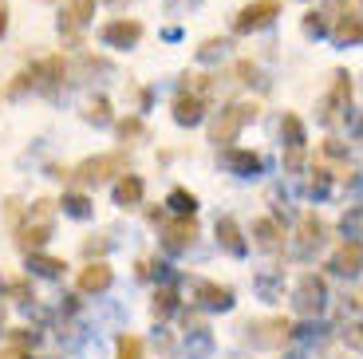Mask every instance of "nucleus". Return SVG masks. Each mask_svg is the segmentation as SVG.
I'll use <instances>...</instances> for the list:
<instances>
[{
  "instance_id": "35",
  "label": "nucleus",
  "mask_w": 363,
  "mask_h": 359,
  "mask_svg": "<svg viewBox=\"0 0 363 359\" xmlns=\"http://www.w3.org/2000/svg\"><path fill=\"white\" fill-rule=\"evenodd\" d=\"M0 332H4V312H0Z\"/></svg>"
},
{
  "instance_id": "23",
  "label": "nucleus",
  "mask_w": 363,
  "mask_h": 359,
  "mask_svg": "<svg viewBox=\"0 0 363 359\" xmlns=\"http://www.w3.org/2000/svg\"><path fill=\"white\" fill-rule=\"evenodd\" d=\"M60 209H64L67 217H91V198L87 194H64V201H60Z\"/></svg>"
},
{
  "instance_id": "26",
  "label": "nucleus",
  "mask_w": 363,
  "mask_h": 359,
  "mask_svg": "<svg viewBox=\"0 0 363 359\" xmlns=\"http://www.w3.org/2000/svg\"><path fill=\"white\" fill-rule=\"evenodd\" d=\"M115 359H143V340L138 336H118Z\"/></svg>"
},
{
  "instance_id": "21",
  "label": "nucleus",
  "mask_w": 363,
  "mask_h": 359,
  "mask_svg": "<svg viewBox=\"0 0 363 359\" xmlns=\"http://www.w3.org/2000/svg\"><path fill=\"white\" fill-rule=\"evenodd\" d=\"M332 36H336V44H355V40L363 36V20L347 12V16H340V24H336V32H332Z\"/></svg>"
},
{
  "instance_id": "17",
  "label": "nucleus",
  "mask_w": 363,
  "mask_h": 359,
  "mask_svg": "<svg viewBox=\"0 0 363 359\" xmlns=\"http://www.w3.org/2000/svg\"><path fill=\"white\" fill-rule=\"evenodd\" d=\"M198 300L206 308H233V288H225V285H213V280H201L198 285Z\"/></svg>"
},
{
  "instance_id": "8",
  "label": "nucleus",
  "mask_w": 363,
  "mask_h": 359,
  "mask_svg": "<svg viewBox=\"0 0 363 359\" xmlns=\"http://www.w3.org/2000/svg\"><path fill=\"white\" fill-rule=\"evenodd\" d=\"M194 237H198V221H194V214H178V221L166 225V233H162V245L170 253H182V249H190Z\"/></svg>"
},
{
  "instance_id": "7",
  "label": "nucleus",
  "mask_w": 363,
  "mask_h": 359,
  "mask_svg": "<svg viewBox=\"0 0 363 359\" xmlns=\"http://www.w3.org/2000/svg\"><path fill=\"white\" fill-rule=\"evenodd\" d=\"M324 300H328V285L316 277V272H304V277H300V285H296V308L304 316H312V312H320V308H324Z\"/></svg>"
},
{
  "instance_id": "31",
  "label": "nucleus",
  "mask_w": 363,
  "mask_h": 359,
  "mask_svg": "<svg viewBox=\"0 0 363 359\" xmlns=\"http://www.w3.org/2000/svg\"><path fill=\"white\" fill-rule=\"evenodd\" d=\"M237 79H241V83H253V79H257V67H253L249 60H241V63H237Z\"/></svg>"
},
{
  "instance_id": "36",
  "label": "nucleus",
  "mask_w": 363,
  "mask_h": 359,
  "mask_svg": "<svg viewBox=\"0 0 363 359\" xmlns=\"http://www.w3.org/2000/svg\"><path fill=\"white\" fill-rule=\"evenodd\" d=\"M359 131H363V126H359Z\"/></svg>"
},
{
  "instance_id": "15",
  "label": "nucleus",
  "mask_w": 363,
  "mask_h": 359,
  "mask_svg": "<svg viewBox=\"0 0 363 359\" xmlns=\"http://www.w3.org/2000/svg\"><path fill=\"white\" fill-rule=\"evenodd\" d=\"M218 241H221V249L233 253V257H245V253H249L245 237H241V225H237L233 217H221V221H218Z\"/></svg>"
},
{
  "instance_id": "22",
  "label": "nucleus",
  "mask_w": 363,
  "mask_h": 359,
  "mask_svg": "<svg viewBox=\"0 0 363 359\" xmlns=\"http://www.w3.org/2000/svg\"><path fill=\"white\" fill-rule=\"evenodd\" d=\"M174 308H178V292H174V288H158V292H155V304H150L155 320H166V316H174Z\"/></svg>"
},
{
  "instance_id": "6",
  "label": "nucleus",
  "mask_w": 363,
  "mask_h": 359,
  "mask_svg": "<svg viewBox=\"0 0 363 359\" xmlns=\"http://www.w3.org/2000/svg\"><path fill=\"white\" fill-rule=\"evenodd\" d=\"M347 103H352V75L336 72V83H332V91H328L324 103H320V123H336Z\"/></svg>"
},
{
  "instance_id": "25",
  "label": "nucleus",
  "mask_w": 363,
  "mask_h": 359,
  "mask_svg": "<svg viewBox=\"0 0 363 359\" xmlns=\"http://www.w3.org/2000/svg\"><path fill=\"white\" fill-rule=\"evenodd\" d=\"M281 135L289 146H304V123H300L296 115H284L281 118Z\"/></svg>"
},
{
  "instance_id": "4",
  "label": "nucleus",
  "mask_w": 363,
  "mask_h": 359,
  "mask_svg": "<svg viewBox=\"0 0 363 359\" xmlns=\"http://www.w3.org/2000/svg\"><path fill=\"white\" fill-rule=\"evenodd\" d=\"M277 16H281V4H277V0H253V4H245V9L237 12V20H233V32H241V36H249V32H257V28L272 24Z\"/></svg>"
},
{
  "instance_id": "34",
  "label": "nucleus",
  "mask_w": 363,
  "mask_h": 359,
  "mask_svg": "<svg viewBox=\"0 0 363 359\" xmlns=\"http://www.w3.org/2000/svg\"><path fill=\"white\" fill-rule=\"evenodd\" d=\"M355 304H359V308H363V292H359V297H355Z\"/></svg>"
},
{
  "instance_id": "1",
  "label": "nucleus",
  "mask_w": 363,
  "mask_h": 359,
  "mask_svg": "<svg viewBox=\"0 0 363 359\" xmlns=\"http://www.w3.org/2000/svg\"><path fill=\"white\" fill-rule=\"evenodd\" d=\"M115 174H127V154L123 150L95 154V158H87V162L75 166V178H79L83 186H103V182L115 178Z\"/></svg>"
},
{
  "instance_id": "32",
  "label": "nucleus",
  "mask_w": 363,
  "mask_h": 359,
  "mask_svg": "<svg viewBox=\"0 0 363 359\" xmlns=\"http://www.w3.org/2000/svg\"><path fill=\"white\" fill-rule=\"evenodd\" d=\"M12 343H16V348H24V343H36V332H28V328H16V332H12Z\"/></svg>"
},
{
  "instance_id": "16",
  "label": "nucleus",
  "mask_w": 363,
  "mask_h": 359,
  "mask_svg": "<svg viewBox=\"0 0 363 359\" xmlns=\"http://www.w3.org/2000/svg\"><path fill=\"white\" fill-rule=\"evenodd\" d=\"M253 237H257V245L269 249V253L284 249V233H281V225L272 221V217H257V221H253Z\"/></svg>"
},
{
  "instance_id": "33",
  "label": "nucleus",
  "mask_w": 363,
  "mask_h": 359,
  "mask_svg": "<svg viewBox=\"0 0 363 359\" xmlns=\"http://www.w3.org/2000/svg\"><path fill=\"white\" fill-rule=\"evenodd\" d=\"M4 32H9V9L0 4V36H4Z\"/></svg>"
},
{
  "instance_id": "11",
  "label": "nucleus",
  "mask_w": 363,
  "mask_h": 359,
  "mask_svg": "<svg viewBox=\"0 0 363 359\" xmlns=\"http://www.w3.org/2000/svg\"><path fill=\"white\" fill-rule=\"evenodd\" d=\"M201 115H206V99H201L198 91H182L178 99H174V123L178 126L201 123Z\"/></svg>"
},
{
  "instance_id": "2",
  "label": "nucleus",
  "mask_w": 363,
  "mask_h": 359,
  "mask_svg": "<svg viewBox=\"0 0 363 359\" xmlns=\"http://www.w3.org/2000/svg\"><path fill=\"white\" fill-rule=\"evenodd\" d=\"M52 206L55 201H36V206H32V214H28V221L20 225V249L24 253H40V245L48 241V237H52Z\"/></svg>"
},
{
  "instance_id": "29",
  "label": "nucleus",
  "mask_w": 363,
  "mask_h": 359,
  "mask_svg": "<svg viewBox=\"0 0 363 359\" xmlns=\"http://www.w3.org/2000/svg\"><path fill=\"white\" fill-rule=\"evenodd\" d=\"M344 343L363 355V320H355V324H347V328H344Z\"/></svg>"
},
{
  "instance_id": "27",
  "label": "nucleus",
  "mask_w": 363,
  "mask_h": 359,
  "mask_svg": "<svg viewBox=\"0 0 363 359\" xmlns=\"http://www.w3.org/2000/svg\"><path fill=\"white\" fill-rule=\"evenodd\" d=\"M83 118H87V123H95V126H107V123H111V103H107V99H95V103H87V111H83Z\"/></svg>"
},
{
  "instance_id": "3",
  "label": "nucleus",
  "mask_w": 363,
  "mask_h": 359,
  "mask_svg": "<svg viewBox=\"0 0 363 359\" xmlns=\"http://www.w3.org/2000/svg\"><path fill=\"white\" fill-rule=\"evenodd\" d=\"M257 103H233V107H225L218 115V123H213V131H209V143H218V146H229L237 135H241V126L253 123L257 118Z\"/></svg>"
},
{
  "instance_id": "24",
  "label": "nucleus",
  "mask_w": 363,
  "mask_h": 359,
  "mask_svg": "<svg viewBox=\"0 0 363 359\" xmlns=\"http://www.w3.org/2000/svg\"><path fill=\"white\" fill-rule=\"evenodd\" d=\"M4 297L16 300V304H28V300H36V292H32V280H28V277H16V280L4 285Z\"/></svg>"
},
{
  "instance_id": "19",
  "label": "nucleus",
  "mask_w": 363,
  "mask_h": 359,
  "mask_svg": "<svg viewBox=\"0 0 363 359\" xmlns=\"http://www.w3.org/2000/svg\"><path fill=\"white\" fill-rule=\"evenodd\" d=\"M324 241V221L312 214H304V221H300V253H308L312 245Z\"/></svg>"
},
{
  "instance_id": "5",
  "label": "nucleus",
  "mask_w": 363,
  "mask_h": 359,
  "mask_svg": "<svg viewBox=\"0 0 363 359\" xmlns=\"http://www.w3.org/2000/svg\"><path fill=\"white\" fill-rule=\"evenodd\" d=\"M245 332H249V343H257V348H281L292 336V324L284 316H272V320H253Z\"/></svg>"
},
{
  "instance_id": "9",
  "label": "nucleus",
  "mask_w": 363,
  "mask_h": 359,
  "mask_svg": "<svg viewBox=\"0 0 363 359\" xmlns=\"http://www.w3.org/2000/svg\"><path fill=\"white\" fill-rule=\"evenodd\" d=\"M99 36L107 48H135L143 40V24L138 20H111V24H103Z\"/></svg>"
},
{
  "instance_id": "13",
  "label": "nucleus",
  "mask_w": 363,
  "mask_h": 359,
  "mask_svg": "<svg viewBox=\"0 0 363 359\" xmlns=\"http://www.w3.org/2000/svg\"><path fill=\"white\" fill-rule=\"evenodd\" d=\"M332 269L340 272V277H355V272H363V241H344L336 249V257H332Z\"/></svg>"
},
{
  "instance_id": "14",
  "label": "nucleus",
  "mask_w": 363,
  "mask_h": 359,
  "mask_svg": "<svg viewBox=\"0 0 363 359\" xmlns=\"http://www.w3.org/2000/svg\"><path fill=\"white\" fill-rule=\"evenodd\" d=\"M143 194H146V186H143L138 174H123V178L115 182V206L118 209H135L138 201H143Z\"/></svg>"
},
{
  "instance_id": "30",
  "label": "nucleus",
  "mask_w": 363,
  "mask_h": 359,
  "mask_svg": "<svg viewBox=\"0 0 363 359\" xmlns=\"http://www.w3.org/2000/svg\"><path fill=\"white\" fill-rule=\"evenodd\" d=\"M118 135H123V138L143 135V123H138V118H123V123H118Z\"/></svg>"
},
{
  "instance_id": "10",
  "label": "nucleus",
  "mask_w": 363,
  "mask_h": 359,
  "mask_svg": "<svg viewBox=\"0 0 363 359\" xmlns=\"http://www.w3.org/2000/svg\"><path fill=\"white\" fill-rule=\"evenodd\" d=\"M111 285H115V272H111L107 260H91L87 269L79 272V292H87V297H99Z\"/></svg>"
},
{
  "instance_id": "12",
  "label": "nucleus",
  "mask_w": 363,
  "mask_h": 359,
  "mask_svg": "<svg viewBox=\"0 0 363 359\" xmlns=\"http://www.w3.org/2000/svg\"><path fill=\"white\" fill-rule=\"evenodd\" d=\"M91 9H95V0H72V4L60 12V32H64L67 40H75V36H79V28L87 24Z\"/></svg>"
},
{
  "instance_id": "20",
  "label": "nucleus",
  "mask_w": 363,
  "mask_h": 359,
  "mask_svg": "<svg viewBox=\"0 0 363 359\" xmlns=\"http://www.w3.org/2000/svg\"><path fill=\"white\" fill-rule=\"evenodd\" d=\"M28 269L40 272V277H60V272L67 269L60 257H44V253H28Z\"/></svg>"
},
{
  "instance_id": "18",
  "label": "nucleus",
  "mask_w": 363,
  "mask_h": 359,
  "mask_svg": "<svg viewBox=\"0 0 363 359\" xmlns=\"http://www.w3.org/2000/svg\"><path fill=\"white\" fill-rule=\"evenodd\" d=\"M225 166L233 174H257L261 170V154H253V150H225Z\"/></svg>"
},
{
  "instance_id": "28",
  "label": "nucleus",
  "mask_w": 363,
  "mask_h": 359,
  "mask_svg": "<svg viewBox=\"0 0 363 359\" xmlns=\"http://www.w3.org/2000/svg\"><path fill=\"white\" fill-rule=\"evenodd\" d=\"M166 206H170L174 214H194V209H198V198L186 194V189H170V201H166Z\"/></svg>"
}]
</instances>
